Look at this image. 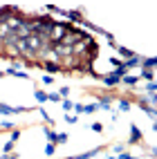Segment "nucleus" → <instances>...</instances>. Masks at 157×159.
<instances>
[{"label": "nucleus", "instance_id": "1", "mask_svg": "<svg viewBox=\"0 0 157 159\" xmlns=\"http://www.w3.org/2000/svg\"><path fill=\"white\" fill-rule=\"evenodd\" d=\"M132 103H137V108L146 114V116H148V119L150 121H155V116H157V110L153 108V105H148V103H146L144 99H141V94H132Z\"/></svg>", "mask_w": 157, "mask_h": 159}, {"label": "nucleus", "instance_id": "2", "mask_svg": "<svg viewBox=\"0 0 157 159\" xmlns=\"http://www.w3.org/2000/svg\"><path fill=\"white\" fill-rule=\"evenodd\" d=\"M119 99V94H108V92H99L97 94V103H99V110H112L114 101Z\"/></svg>", "mask_w": 157, "mask_h": 159}, {"label": "nucleus", "instance_id": "3", "mask_svg": "<svg viewBox=\"0 0 157 159\" xmlns=\"http://www.w3.org/2000/svg\"><path fill=\"white\" fill-rule=\"evenodd\" d=\"M99 81H101L108 90H112V88H117V85H119L121 76H119V72H117V70H110L108 74H101V79H99Z\"/></svg>", "mask_w": 157, "mask_h": 159}, {"label": "nucleus", "instance_id": "4", "mask_svg": "<svg viewBox=\"0 0 157 159\" xmlns=\"http://www.w3.org/2000/svg\"><path fill=\"white\" fill-rule=\"evenodd\" d=\"M65 20L70 25H83V7H76V9H65Z\"/></svg>", "mask_w": 157, "mask_h": 159}, {"label": "nucleus", "instance_id": "5", "mask_svg": "<svg viewBox=\"0 0 157 159\" xmlns=\"http://www.w3.org/2000/svg\"><path fill=\"white\" fill-rule=\"evenodd\" d=\"M144 141V132L139 130L137 123H130V134H128V146H139Z\"/></svg>", "mask_w": 157, "mask_h": 159}, {"label": "nucleus", "instance_id": "6", "mask_svg": "<svg viewBox=\"0 0 157 159\" xmlns=\"http://www.w3.org/2000/svg\"><path fill=\"white\" fill-rule=\"evenodd\" d=\"M106 148L103 146H99V148H92V150H85V152H81V155H70V157H65V159H94L97 155H101Z\"/></svg>", "mask_w": 157, "mask_h": 159}, {"label": "nucleus", "instance_id": "7", "mask_svg": "<svg viewBox=\"0 0 157 159\" xmlns=\"http://www.w3.org/2000/svg\"><path fill=\"white\" fill-rule=\"evenodd\" d=\"M43 70H45V74H52V76H54V74H61L63 70H61V63H56V61H43Z\"/></svg>", "mask_w": 157, "mask_h": 159}, {"label": "nucleus", "instance_id": "8", "mask_svg": "<svg viewBox=\"0 0 157 159\" xmlns=\"http://www.w3.org/2000/svg\"><path fill=\"white\" fill-rule=\"evenodd\" d=\"M139 65H141V56H137V54H135L132 58H128V61H121V67L126 70V74H130V70L139 67Z\"/></svg>", "mask_w": 157, "mask_h": 159}, {"label": "nucleus", "instance_id": "9", "mask_svg": "<svg viewBox=\"0 0 157 159\" xmlns=\"http://www.w3.org/2000/svg\"><path fill=\"white\" fill-rule=\"evenodd\" d=\"M114 103H117L119 112H130V110H132V105H135V103H132V101H130L128 97H119V99L114 101Z\"/></svg>", "mask_w": 157, "mask_h": 159}, {"label": "nucleus", "instance_id": "10", "mask_svg": "<svg viewBox=\"0 0 157 159\" xmlns=\"http://www.w3.org/2000/svg\"><path fill=\"white\" fill-rule=\"evenodd\" d=\"M119 83H121L123 88H135V85L139 83V76H135V74H123Z\"/></svg>", "mask_w": 157, "mask_h": 159}, {"label": "nucleus", "instance_id": "11", "mask_svg": "<svg viewBox=\"0 0 157 159\" xmlns=\"http://www.w3.org/2000/svg\"><path fill=\"white\" fill-rule=\"evenodd\" d=\"M38 114H40V119L45 121V125H49V128H54V125H56V119H54V116H52L45 108H38Z\"/></svg>", "mask_w": 157, "mask_h": 159}, {"label": "nucleus", "instance_id": "12", "mask_svg": "<svg viewBox=\"0 0 157 159\" xmlns=\"http://www.w3.org/2000/svg\"><path fill=\"white\" fill-rule=\"evenodd\" d=\"M40 132H45V137H47V143H54L56 146V130L54 128H49V125H43V128H40Z\"/></svg>", "mask_w": 157, "mask_h": 159}, {"label": "nucleus", "instance_id": "13", "mask_svg": "<svg viewBox=\"0 0 157 159\" xmlns=\"http://www.w3.org/2000/svg\"><path fill=\"white\" fill-rule=\"evenodd\" d=\"M2 72L9 74V76H16V79H25V81H29V74L23 72V70H12V67H7V70H2Z\"/></svg>", "mask_w": 157, "mask_h": 159}, {"label": "nucleus", "instance_id": "14", "mask_svg": "<svg viewBox=\"0 0 157 159\" xmlns=\"http://www.w3.org/2000/svg\"><path fill=\"white\" fill-rule=\"evenodd\" d=\"M139 81L153 83V81H155V70H141V72H139Z\"/></svg>", "mask_w": 157, "mask_h": 159}, {"label": "nucleus", "instance_id": "15", "mask_svg": "<svg viewBox=\"0 0 157 159\" xmlns=\"http://www.w3.org/2000/svg\"><path fill=\"white\" fill-rule=\"evenodd\" d=\"M155 65H157V58L155 56H148V58H144L141 56V70H155Z\"/></svg>", "mask_w": 157, "mask_h": 159}, {"label": "nucleus", "instance_id": "16", "mask_svg": "<svg viewBox=\"0 0 157 159\" xmlns=\"http://www.w3.org/2000/svg\"><path fill=\"white\" fill-rule=\"evenodd\" d=\"M45 11H47V16H52V14H56V16H63L65 18V9H61V7H56V5H45Z\"/></svg>", "mask_w": 157, "mask_h": 159}, {"label": "nucleus", "instance_id": "17", "mask_svg": "<svg viewBox=\"0 0 157 159\" xmlns=\"http://www.w3.org/2000/svg\"><path fill=\"white\" fill-rule=\"evenodd\" d=\"M117 52H119V58H121V61H128V58H132V56H135V52H132V49H128V47H123V45H119V47H117Z\"/></svg>", "mask_w": 157, "mask_h": 159}, {"label": "nucleus", "instance_id": "18", "mask_svg": "<svg viewBox=\"0 0 157 159\" xmlns=\"http://www.w3.org/2000/svg\"><path fill=\"white\" fill-rule=\"evenodd\" d=\"M34 99H36V103H38V105L47 103V92H43L40 88H36V90H34Z\"/></svg>", "mask_w": 157, "mask_h": 159}, {"label": "nucleus", "instance_id": "19", "mask_svg": "<svg viewBox=\"0 0 157 159\" xmlns=\"http://www.w3.org/2000/svg\"><path fill=\"white\" fill-rule=\"evenodd\" d=\"M99 110V103L92 101V103H83V114H94Z\"/></svg>", "mask_w": 157, "mask_h": 159}, {"label": "nucleus", "instance_id": "20", "mask_svg": "<svg viewBox=\"0 0 157 159\" xmlns=\"http://www.w3.org/2000/svg\"><path fill=\"white\" fill-rule=\"evenodd\" d=\"M0 114H2V116L16 114V108H14V105H7V103H0Z\"/></svg>", "mask_w": 157, "mask_h": 159}, {"label": "nucleus", "instance_id": "21", "mask_svg": "<svg viewBox=\"0 0 157 159\" xmlns=\"http://www.w3.org/2000/svg\"><path fill=\"white\" fill-rule=\"evenodd\" d=\"M144 94H157V83H144Z\"/></svg>", "mask_w": 157, "mask_h": 159}, {"label": "nucleus", "instance_id": "22", "mask_svg": "<svg viewBox=\"0 0 157 159\" xmlns=\"http://www.w3.org/2000/svg\"><path fill=\"white\" fill-rule=\"evenodd\" d=\"M14 148H16V143L7 139V141L2 143V155H12V152H14Z\"/></svg>", "mask_w": 157, "mask_h": 159}, {"label": "nucleus", "instance_id": "23", "mask_svg": "<svg viewBox=\"0 0 157 159\" xmlns=\"http://www.w3.org/2000/svg\"><path fill=\"white\" fill-rule=\"evenodd\" d=\"M14 128H16L14 121H9V119H2V121H0V130H14Z\"/></svg>", "mask_w": 157, "mask_h": 159}, {"label": "nucleus", "instance_id": "24", "mask_svg": "<svg viewBox=\"0 0 157 159\" xmlns=\"http://www.w3.org/2000/svg\"><path fill=\"white\" fill-rule=\"evenodd\" d=\"M58 105H61V108L65 110V112H70L72 108H74V101H72V99H63V101H61Z\"/></svg>", "mask_w": 157, "mask_h": 159}, {"label": "nucleus", "instance_id": "25", "mask_svg": "<svg viewBox=\"0 0 157 159\" xmlns=\"http://www.w3.org/2000/svg\"><path fill=\"white\" fill-rule=\"evenodd\" d=\"M56 92H58V97H61V99H67L72 90H70V85H61V88H58Z\"/></svg>", "mask_w": 157, "mask_h": 159}, {"label": "nucleus", "instance_id": "26", "mask_svg": "<svg viewBox=\"0 0 157 159\" xmlns=\"http://www.w3.org/2000/svg\"><path fill=\"white\" fill-rule=\"evenodd\" d=\"M18 139H20V128H14V130H9V141L18 143Z\"/></svg>", "mask_w": 157, "mask_h": 159}, {"label": "nucleus", "instance_id": "27", "mask_svg": "<svg viewBox=\"0 0 157 159\" xmlns=\"http://www.w3.org/2000/svg\"><path fill=\"white\" fill-rule=\"evenodd\" d=\"M40 81H43V85H47V88L54 85V76H52V74H43V76H40Z\"/></svg>", "mask_w": 157, "mask_h": 159}, {"label": "nucleus", "instance_id": "28", "mask_svg": "<svg viewBox=\"0 0 157 159\" xmlns=\"http://www.w3.org/2000/svg\"><path fill=\"white\" fill-rule=\"evenodd\" d=\"M54 152H56V146H54V143H47V146H45V157L52 159V157H54Z\"/></svg>", "mask_w": 157, "mask_h": 159}, {"label": "nucleus", "instance_id": "29", "mask_svg": "<svg viewBox=\"0 0 157 159\" xmlns=\"http://www.w3.org/2000/svg\"><path fill=\"white\" fill-rule=\"evenodd\" d=\"M67 141H70V137H67L65 132H58V134H56V143H58V146H63V143H67Z\"/></svg>", "mask_w": 157, "mask_h": 159}, {"label": "nucleus", "instance_id": "30", "mask_svg": "<svg viewBox=\"0 0 157 159\" xmlns=\"http://www.w3.org/2000/svg\"><path fill=\"white\" fill-rule=\"evenodd\" d=\"M110 150L114 152V157H117V155H121V152H126V146H123V143H117V146H112V148H110Z\"/></svg>", "mask_w": 157, "mask_h": 159}, {"label": "nucleus", "instance_id": "31", "mask_svg": "<svg viewBox=\"0 0 157 159\" xmlns=\"http://www.w3.org/2000/svg\"><path fill=\"white\" fill-rule=\"evenodd\" d=\"M47 101H52V103H61L63 99L58 97V92H49V94H47Z\"/></svg>", "mask_w": 157, "mask_h": 159}, {"label": "nucleus", "instance_id": "32", "mask_svg": "<svg viewBox=\"0 0 157 159\" xmlns=\"http://www.w3.org/2000/svg\"><path fill=\"white\" fill-rule=\"evenodd\" d=\"M90 130H92V132H103V123H99V121L90 123Z\"/></svg>", "mask_w": 157, "mask_h": 159}, {"label": "nucleus", "instance_id": "33", "mask_svg": "<svg viewBox=\"0 0 157 159\" xmlns=\"http://www.w3.org/2000/svg\"><path fill=\"white\" fill-rule=\"evenodd\" d=\"M110 65H112V70H117L121 65V58L119 56H110Z\"/></svg>", "mask_w": 157, "mask_h": 159}, {"label": "nucleus", "instance_id": "34", "mask_svg": "<svg viewBox=\"0 0 157 159\" xmlns=\"http://www.w3.org/2000/svg\"><path fill=\"white\" fill-rule=\"evenodd\" d=\"M63 119H65V121H67L70 125H72V123H79V116H76V114H74V116H72V114H65Z\"/></svg>", "mask_w": 157, "mask_h": 159}, {"label": "nucleus", "instance_id": "35", "mask_svg": "<svg viewBox=\"0 0 157 159\" xmlns=\"http://www.w3.org/2000/svg\"><path fill=\"white\" fill-rule=\"evenodd\" d=\"M9 67H12V70H20V67H23V61L16 58V61H12V65H9Z\"/></svg>", "mask_w": 157, "mask_h": 159}, {"label": "nucleus", "instance_id": "36", "mask_svg": "<svg viewBox=\"0 0 157 159\" xmlns=\"http://www.w3.org/2000/svg\"><path fill=\"white\" fill-rule=\"evenodd\" d=\"M0 159H20V155H18V152L14 150L12 155H0Z\"/></svg>", "mask_w": 157, "mask_h": 159}, {"label": "nucleus", "instance_id": "37", "mask_svg": "<svg viewBox=\"0 0 157 159\" xmlns=\"http://www.w3.org/2000/svg\"><path fill=\"white\" fill-rule=\"evenodd\" d=\"M117 159H141V157H132L130 152H121V155H117Z\"/></svg>", "mask_w": 157, "mask_h": 159}, {"label": "nucleus", "instance_id": "38", "mask_svg": "<svg viewBox=\"0 0 157 159\" xmlns=\"http://www.w3.org/2000/svg\"><path fill=\"white\" fill-rule=\"evenodd\" d=\"M74 112H79V114H83V103H74V108H72Z\"/></svg>", "mask_w": 157, "mask_h": 159}, {"label": "nucleus", "instance_id": "39", "mask_svg": "<svg viewBox=\"0 0 157 159\" xmlns=\"http://www.w3.org/2000/svg\"><path fill=\"white\" fill-rule=\"evenodd\" d=\"M106 159H117V157H114V155H106Z\"/></svg>", "mask_w": 157, "mask_h": 159}, {"label": "nucleus", "instance_id": "40", "mask_svg": "<svg viewBox=\"0 0 157 159\" xmlns=\"http://www.w3.org/2000/svg\"><path fill=\"white\" fill-rule=\"evenodd\" d=\"M2 76H5V72H2V70H0V79H2Z\"/></svg>", "mask_w": 157, "mask_h": 159}]
</instances>
